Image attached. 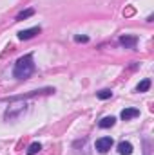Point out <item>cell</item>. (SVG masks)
<instances>
[{
  "label": "cell",
  "mask_w": 154,
  "mask_h": 155,
  "mask_svg": "<svg viewBox=\"0 0 154 155\" xmlns=\"http://www.w3.org/2000/svg\"><path fill=\"white\" fill-rule=\"evenodd\" d=\"M35 15V9H26V11H22L18 16H16V22H22V20H26V18H29V16H33Z\"/></svg>",
  "instance_id": "cell-9"
},
{
  "label": "cell",
  "mask_w": 154,
  "mask_h": 155,
  "mask_svg": "<svg viewBox=\"0 0 154 155\" xmlns=\"http://www.w3.org/2000/svg\"><path fill=\"white\" fill-rule=\"evenodd\" d=\"M149 88H151V79H143V81H140V83H138L136 92H147Z\"/></svg>",
  "instance_id": "cell-8"
},
{
  "label": "cell",
  "mask_w": 154,
  "mask_h": 155,
  "mask_svg": "<svg viewBox=\"0 0 154 155\" xmlns=\"http://www.w3.org/2000/svg\"><path fill=\"white\" fill-rule=\"evenodd\" d=\"M111 148H113V139H111V137H100V139L96 141V150H98V152L105 153V152H109Z\"/></svg>",
  "instance_id": "cell-2"
},
{
  "label": "cell",
  "mask_w": 154,
  "mask_h": 155,
  "mask_svg": "<svg viewBox=\"0 0 154 155\" xmlns=\"http://www.w3.org/2000/svg\"><path fill=\"white\" fill-rule=\"evenodd\" d=\"M136 41H138V38L136 36H121L120 38V43L125 47V49H134V45H136Z\"/></svg>",
  "instance_id": "cell-5"
},
{
  "label": "cell",
  "mask_w": 154,
  "mask_h": 155,
  "mask_svg": "<svg viewBox=\"0 0 154 155\" xmlns=\"http://www.w3.org/2000/svg\"><path fill=\"white\" fill-rule=\"evenodd\" d=\"M96 96H98L100 99H109V97L113 96V92H111L109 88H103V90H100V92H96Z\"/></svg>",
  "instance_id": "cell-11"
},
{
  "label": "cell",
  "mask_w": 154,
  "mask_h": 155,
  "mask_svg": "<svg viewBox=\"0 0 154 155\" xmlns=\"http://www.w3.org/2000/svg\"><path fill=\"white\" fill-rule=\"evenodd\" d=\"M118 152H120V155H131L132 153V144L129 141H121L118 144Z\"/></svg>",
  "instance_id": "cell-6"
},
{
  "label": "cell",
  "mask_w": 154,
  "mask_h": 155,
  "mask_svg": "<svg viewBox=\"0 0 154 155\" xmlns=\"http://www.w3.org/2000/svg\"><path fill=\"white\" fill-rule=\"evenodd\" d=\"M75 40H76V41H83V43H85V41H89L87 36H75Z\"/></svg>",
  "instance_id": "cell-12"
},
{
  "label": "cell",
  "mask_w": 154,
  "mask_h": 155,
  "mask_svg": "<svg viewBox=\"0 0 154 155\" xmlns=\"http://www.w3.org/2000/svg\"><path fill=\"white\" fill-rule=\"evenodd\" d=\"M114 123H116L114 117H113V116H107V117H103V119H102L98 124H100V128H111Z\"/></svg>",
  "instance_id": "cell-7"
},
{
  "label": "cell",
  "mask_w": 154,
  "mask_h": 155,
  "mask_svg": "<svg viewBox=\"0 0 154 155\" xmlns=\"http://www.w3.org/2000/svg\"><path fill=\"white\" fill-rule=\"evenodd\" d=\"M42 150V146H40V143H33L29 148H27V155H37Z\"/></svg>",
  "instance_id": "cell-10"
},
{
  "label": "cell",
  "mask_w": 154,
  "mask_h": 155,
  "mask_svg": "<svg viewBox=\"0 0 154 155\" xmlns=\"http://www.w3.org/2000/svg\"><path fill=\"white\" fill-rule=\"evenodd\" d=\"M121 119L123 121H129V119H134V117L140 116V110L138 108H125V110H121Z\"/></svg>",
  "instance_id": "cell-4"
},
{
  "label": "cell",
  "mask_w": 154,
  "mask_h": 155,
  "mask_svg": "<svg viewBox=\"0 0 154 155\" xmlns=\"http://www.w3.org/2000/svg\"><path fill=\"white\" fill-rule=\"evenodd\" d=\"M33 72H35V63H33V56L31 54H26V56L16 60L15 69H13V76L16 79H27Z\"/></svg>",
  "instance_id": "cell-1"
},
{
  "label": "cell",
  "mask_w": 154,
  "mask_h": 155,
  "mask_svg": "<svg viewBox=\"0 0 154 155\" xmlns=\"http://www.w3.org/2000/svg\"><path fill=\"white\" fill-rule=\"evenodd\" d=\"M37 35H40V27H31V29L20 31V33H18V38L20 40H29V38H33V36H37Z\"/></svg>",
  "instance_id": "cell-3"
}]
</instances>
